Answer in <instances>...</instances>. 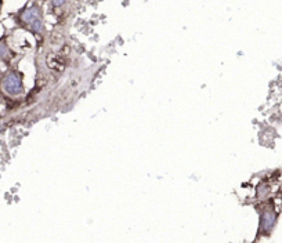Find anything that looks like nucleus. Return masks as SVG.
<instances>
[{"label": "nucleus", "instance_id": "nucleus-6", "mask_svg": "<svg viewBox=\"0 0 282 243\" xmlns=\"http://www.w3.org/2000/svg\"><path fill=\"white\" fill-rule=\"evenodd\" d=\"M270 192V186H257V196L259 198H265L267 196V194Z\"/></svg>", "mask_w": 282, "mask_h": 243}, {"label": "nucleus", "instance_id": "nucleus-7", "mask_svg": "<svg viewBox=\"0 0 282 243\" xmlns=\"http://www.w3.org/2000/svg\"><path fill=\"white\" fill-rule=\"evenodd\" d=\"M50 3H52V7H54V8H60V7H63L67 3V0H50Z\"/></svg>", "mask_w": 282, "mask_h": 243}, {"label": "nucleus", "instance_id": "nucleus-1", "mask_svg": "<svg viewBox=\"0 0 282 243\" xmlns=\"http://www.w3.org/2000/svg\"><path fill=\"white\" fill-rule=\"evenodd\" d=\"M278 220L275 208L272 206H265L260 212V221H259V235H270L274 231Z\"/></svg>", "mask_w": 282, "mask_h": 243}, {"label": "nucleus", "instance_id": "nucleus-3", "mask_svg": "<svg viewBox=\"0 0 282 243\" xmlns=\"http://www.w3.org/2000/svg\"><path fill=\"white\" fill-rule=\"evenodd\" d=\"M38 18H42V8L38 4H31L27 8H24L20 14V21L24 25H29Z\"/></svg>", "mask_w": 282, "mask_h": 243}, {"label": "nucleus", "instance_id": "nucleus-2", "mask_svg": "<svg viewBox=\"0 0 282 243\" xmlns=\"http://www.w3.org/2000/svg\"><path fill=\"white\" fill-rule=\"evenodd\" d=\"M2 86H3V90L13 97H17V96L24 93L23 78L18 72H10L9 75H6V78L3 79Z\"/></svg>", "mask_w": 282, "mask_h": 243}, {"label": "nucleus", "instance_id": "nucleus-4", "mask_svg": "<svg viewBox=\"0 0 282 243\" xmlns=\"http://www.w3.org/2000/svg\"><path fill=\"white\" fill-rule=\"evenodd\" d=\"M28 29L34 34V35H42V34L45 32V22H43V18H38V20H35L34 22L29 24Z\"/></svg>", "mask_w": 282, "mask_h": 243}, {"label": "nucleus", "instance_id": "nucleus-5", "mask_svg": "<svg viewBox=\"0 0 282 243\" xmlns=\"http://www.w3.org/2000/svg\"><path fill=\"white\" fill-rule=\"evenodd\" d=\"M10 54V50H9V46H7V42L5 38L0 39V60H6Z\"/></svg>", "mask_w": 282, "mask_h": 243}]
</instances>
